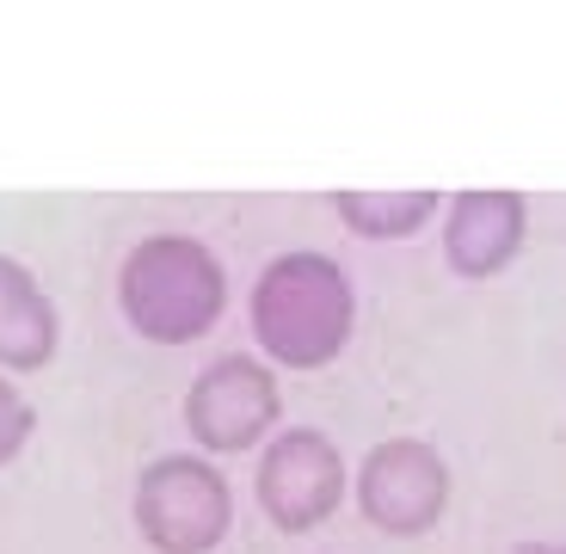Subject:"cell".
<instances>
[{"label": "cell", "mask_w": 566, "mask_h": 554, "mask_svg": "<svg viewBox=\"0 0 566 554\" xmlns=\"http://www.w3.org/2000/svg\"><path fill=\"white\" fill-rule=\"evenodd\" d=\"M247 327L271 369H314L339 364L357 333V284L352 271L321 247H290L265 259L247 290Z\"/></svg>", "instance_id": "1"}, {"label": "cell", "mask_w": 566, "mask_h": 554, "mask_svg": "<svg viewBox=\"0 0 566 554\" xmlns=\"http://www.w3.org/2000/svg\"><path fill=\"white\" fill-rule=\"evenodd\" d=\"M117 314L148 345H198L228 314V265L210 241L160 228L142 234L117 265Z\"/></svg>", "instance_id": "2"}, {"label": "cell", "mask_w": 566, "mask_h": 554, "mask_svg": "<svg viewBox=\"0 0 566 554\" xmlns=\"http://www.w3.org/2000/svg\"><path fill=\"white\" fill-rule=\"evenodd\" d=\"M129 518L155 554H216L234 530V487L210 456L167 450L155 462H142Z\"/></svg>", "instance_id": "3"}, {"label": "cell", "mask_w": 566, "mask_h": 554, "mask_svg": "<svg viewBox=\"0 0 566 554\" xmlns=\"http://www.w3.org/2000/svg\"><path fill=\"white\" fill-rule=\"evenodd\" d=\"M185 431L198 443V456H247L265 450L283 431V388L277 369L253 352H222L216 364H203L185 388L179 407Z\"/></svg>", "instance_id": "4"}, {"label": "cell", "mask_w": 566, "mask_h": 554, "mask_svg": "<svg viewBox=\"0 0 566 554\" xmlns=\"http://www.w3.org/2000/svg\"><path fill=\"white\" fill-rule=\"evenodd\" d=\"M352 499L369 530L412 542L443 524V512H450V499H455V474L438 443L382 438V443H369L364 462L352 469Z\"/></svg>", "instance_id": "5"}, {"label": "cell", "mask_w": 566, "mask_h": 554, "mask_svg": "<svg viewBox=\"0 0 566 554\" xmlns=\"http://www.w3.org/2000/svg\"><path fill=\"white\" fill-rule=\"evenodd\" d=\"M352 493V462L321 426H283L253 462V499L271 530L308 536L345 505Z\"/></svg>", "instance_id": "6"}, {"label": "cell", "mask_w": 566, "mask_h": 554, "mask_svg": "<svg viewBox=\"0 0 566 554\" xmlns=\"http://www.w3.org/2000/svg\"><path fill=\"white\" fill-rule=\"evenodd\" d=\"M443 265L462 284H486L499 271L517 265L530 241V198L505 185H468L443 198Z\"/></svg>", "instance_id": "7"}, {"label": "cell", "mask_w": 566, "mask_h": 554, "mask_svg": "<svg viewBox=\"0 0 566 554\" xmlns=\"http://www.w3.org/2000/svg\"><path fill=\"white\" fill-rule=\"evenodd\" d=\"M62 352L56 296L25 259L0 253V376H38Z\"/></svg>", "instance_id": "8"}, {"label": "cell", "mask_w": 566, "mask_h": 554, "mask_svg": "<svg viewBox=\"0 0 566 554\" xmlns=\"http://www.w3.org/2000/svg\"><path fill=\"white\" fill-rule=\"evenodd\" d=\"M333 216L352 228L357 241H412L443 216V191L431 185H412V191H357V185H339L333 191Z\"/></svg>", "instance_id": "9"}, {"label": "cell", "mask_w": 566, "mask_h": 554, "mask_svg": "<svg viewBox=\"0 0 566 554\" xmlns=\"http://www.w3.org/2000/svg\"><path fill=\"white\" fill-rule=\"evenodd\" d=\"M31 438H38V407L19 395L13 376H0V469H13Z\"/></svg>", "instance_id": "10"}, {"label": "cell", "mask_w": 566, "mask_h": 554, "mask_svg": "<svg viewBox=\"0 0 566 554\" xmlns=\"http://www.w3.org/2000/svg\"><path fill=\"white\" fill-rule=\"evenodd\" d=\"M511 554H566V542H548V536H524V542H511Z\"/></svg>", "instance_id": "11"}]
</instances>
